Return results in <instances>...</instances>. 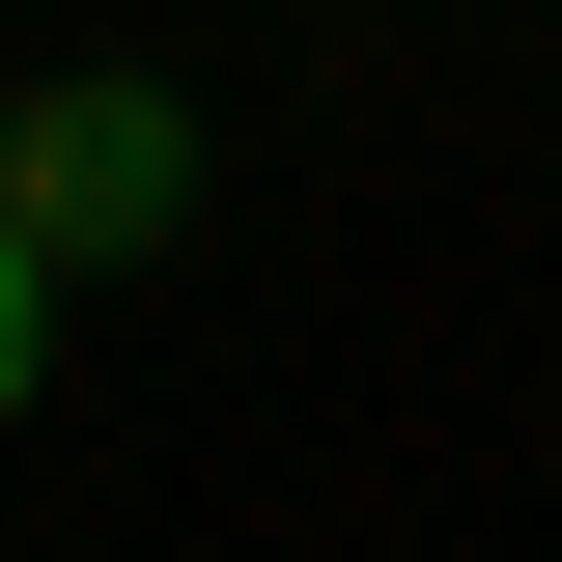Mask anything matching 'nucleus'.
<instances>
[{
  "label": "nucleus",
  "mask_w": 562,
  "mask_h": 562,
  "mask_svg": "<svg viewBox=\"0 0 562 562\" xmlns=\"http://www.w3.org/2000/svg\"><path fill=\"white\" fill-rule=\"evenodd\" d=\"M29 198H57L85 254H113V225H169V113H140V85H85V113L29 140Z\"/></svg>",
  "instance_id": "f257e3e1"
},
{
  "label": "nucleus",
  "mask_w": 562,
  "mask_h": 562,
  "mask_svg": "<svg viewBox=\"0 0 562 562\" xmlns=\"http://www.w3.org/2000/svg\"><path fill=\"white\" fill-rule=\"evenodd\" d=\"M29 366H57V281H29V225H0V422H29Z\"/></svg>",
  "instance_id": "f03ea898"
}]
</instances>
